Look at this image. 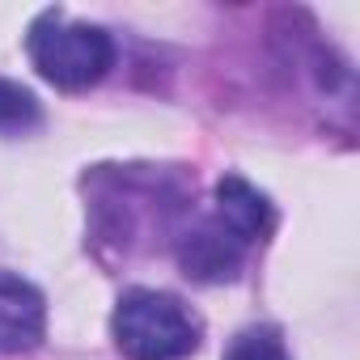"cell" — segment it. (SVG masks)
Returning <instances> with one entry per match:
<instances>
[{
  "mask_svg": "<svg viewBox=\"0 0 360 360\" xmlns=\"http://www.w3.org/2000/svg\"><path fill=\"white\" fill-rule=\"evenodd\" d=\"M26 51L34 60V68L43 72V81H51L56 89H89L98 85L110 64H115V43L102 26H85V22H68L60 9H47L26 39Z\"/></svg>",
  "mask_w": 360,
  "mask_h": 360,
  "instance_id": "7a4b0ae2",
  "label": "cell"
},
{
  "mask_svg": "<svg viewBox=\"0 0 360 360\" xmlns=\"http://www.w3.org/2000/svg\"><path fill=\"white\" fill-rule=\"evenodd\" d=\"M39 123V102L18 81H0V131H22Z\"/></svg>",
  "mask_w": 360,
  "mask_h": 360,
  "instance_id": "52a82bcc",
  "label": "cell"
},
{
  "mask_svg": "<svg viewBox=\"0 0 360 360\" xmlns=\"http://www.w3.org/2000/svg\"><path fill=\"white\" fill-rule=\"evenodd\" d=\"M115 347L127 360H183L200 347V318L161 288H131L110 318Z\"/></svg>",
  "mask_w": 360,
  "mask_h": 360,
  "instance_id": "6da1fadb",
  "label": "cell"
},
{
  "mask_svg": "<svg viewBox=\"0 0 360 360\" xmlns=\"http://www.w3.org/2000/svg\"><path fill=\"white\" fill-rule=\"evenodd\" d=\"M217 221H221L242 246L263 242V238L276 229V212H271L267 195H263L259 187H250L246 178H238V174H225L221 183H217Z\"/></svg>",
  "mask_w": 360,
  "mask_h": 360,
  "instance_id": "5b68a950",
  "label": "cell"
},
{
  "mask_svg": "<svg viewBox=\"0 0 360 360\" xmlns=\"http://www.w3.org/2000/svg\"><path fill=\"white\" fill-rule=\"evenodd\" d=\"M43 330H47L43 292L13 271H0V356L34 352L43 343Z\"/></svg>",
  "mask_w": 360,
  "mask_h": 360,
  "instance_id": "277c9868",
  "label": "cell"
},
{
  "mask_svg": "<svg viewBox=\"0 0 360 360\" xmlns=\"http://www.w3.org/2000/svg\"><path fill=\"white\" fill-rule=\"evenodd\" d=\"M242 255L246 246L217 221H195L183 238H178V267L195 284H225L242 271Z\"/></svg>",
  "mask_w": 360,
  "mask_h": 360,
  "instance_id": "3957f363",
  "label": "cell"
},
{
  "mask_svg": "<svg viewBox=\"0 0 360 360\" xmlns=\"http://www.w3.org/2000/svg\"><path fill=\"white\" fill-rule=\"evenodd\" d=\"M225 360H288V347L276 326H250L229 343Z\"/></svg>",
  "mask_w": 360,
  "mask_h": 360,
  "instance_id": "8992f818",
  "label": "cell"
}]
</instances>
